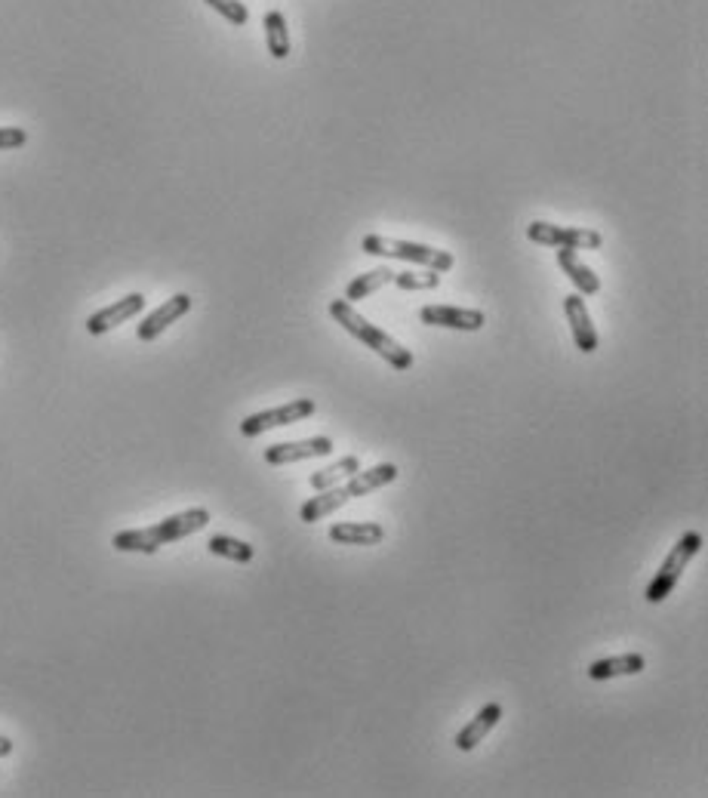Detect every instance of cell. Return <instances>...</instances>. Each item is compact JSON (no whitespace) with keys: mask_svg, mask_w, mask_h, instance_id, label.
I'll list each match as a JSON object with an SVG mask.
<instances>
[{"mask_svg":"<svg viewBox=\"0 0 708 798\" xmlns=\"http://www.w3.org/2000/svg\"><path fill=\"white\" fill-rule=\"evenodd\" d=\"M361 250L370 256H385V259H404V262H416V265H428L431 272H450L453 269V256L447 250L428 247V244H416V241H398V238H385V235H367L361 241Z\"/></svg>","mask_w":708,"mask_h":798,"instance_id":"4","label":"cell"},{"mask_svg":"<svg viewBox=\"0 0 708 798\" xmlns=\"http://www.w3.org/2000/svg\"><path fill=\"white\" fill-rule=\"evenodd\" d=\"M499 718H502V706H499V703H487V706H484V709H481V712H478L475 718H471L468 725L456 734V740H453L456 749H459V752H471L478 743H484V737L499 725Z\"/></svg>","mask_w":708,"mask_h":798,"instance_id":"14","label":"cell"},{"mask_svg":"<svg viewBox=\"0 0 708 798\" xmlns=\"http://www.w3.org/2000/svg\"><path fill=\"white\" fill-rule=\"evenodd\" d=\"M644 672V657L641 654H622V657H604L595 660L588 666V675L595 681H607V678H619V675H638Z\"/></svg>","mask_w":708,"mask_h":798,"instance_id":"16","label":"cell"},{"mask_svg":"<svg viewBox=\"0 0 708 798\" xmlns=\"http://www.w3.org/2000/svg\"><path fill=\"white\" fill-rule=\"evenodd\" d=\"M391 278H395V272L391 269H373L367 275H358L348 287H345V299L348 302H358V299H367L370 293H376L379 287L391 284Z\"/></svg>","mask_w":708,"mask_h":798,"instance_id":"19","label":"cell"},{"mask_svg":"<svg viewBox=\"0 0 708 798\" xmlns=\"http://www.w3.org/2000/svg\"><path fill=\"white\" fill-rule=\"evenodd\" d=\"M13 752V740L10 737H0V758H7Z\"/></svg>","mask_w":708,"mask_h":798,"instance_id":"24","label":"cell"},{"mask_svg":"<svg viewBox=\"0 0 708 798\" xmlns=\"http://www.w3.org/2000/svg\"><path fill=\"white\" fill-rule=\"evenodd\" d=\"M358 472H361V460H358V456H342V460H336L333 466L314 472L311 475V487L314 490H327V487H336V484L348 481L351 475H358Z\"/></svg>","mask_w":708,"mask_h":798,"instance_id":"18","label":"cell"},{"mask_svg":"<svg viewBox=\"0 0 708 798\" xmlns=\"http://www.w3.org/2000/svg\"><path fill=\"white\" fill-rule=\"evenodd\" d=\"M314 410H318V404H314L311 398H296V401H290V404H284V407L259 410V413L247 416V420L241 423V435H244V438H256V435L271 432V429L302 423V420H308V416H314Z\"/></svg>","mask_w":708,"mask_h":798,"instance_id":"7","label":"cell"},{"mask_svg":"<svg viewBox=\"0 0 708 798\" xmlns=\"http://www.w3.org/2000/svg\"><path fill=\"white\" fill-rule=\"evenodd\" d=\"M207 549L210 555H219V558H228V561H238V564H247L253 561L256 549L244 540H234V537H210L207 540Z\"/></svg>","mask_w":708,"mask_h":798,"instance_id":"20","label":"cell"},{"mask_svg":"<svg viewBox=\"0 0 708 798\" xmlns=\"http://www.w3.org/2000/svg\"><path fill=\"white\" fill-rule=\"evenodd\" d=\"M330 540L339 546H379L385 540V527L376 521H342L330 527Z\"/></svg>","mask_w":708,"mask_h":798,"instance_id":"13","label":"cell"},{"mask_svg":"<svg viewBox=\"0 0 708 798\" xmlns=\"http://www.w3.org/2000/svg\"><path fill=\"white\" fill-rule=\"evenodd\" d=\"M265 44H268V53L274 59L290 56V31H287V19L281 10H271L265 16Z\"/></svg>","mask_w":708,"mask_h":798,"instance_id":"17","label":"cell"},{"mask_svg":"<svg viewBox=\"0 0 708 798\" xmlns=\"http://www.w3.org/2000/svg\"><path fill=\"white\" fill-rule=\"evenodd\" d=\"M207 7H213L222 19H228L231 25H247L250 22V10L241 4V0H204Z\"/></svg>","mask_w":708,"mask_h":798,"instance_id":"21","label":"cell"},{"mask_svg":"<svg viewBox=\"0 0 708 798\" xmlns=\"http://www.w3.org/2000/svg\"><path fill=\"white\" fill-rule=\"evenodd\" d=\"M558 265L564 269V275L576 284V290L582 293V296H598L601 293V278L588 269L585 262H579V256H576V250H570V247H558Z\"/></svg>","mask_w":708,"mask_h":798,"instance_id":"15","label":"cell"},{"mask_svg":"<svg viewBox=\"0 0 708 798\" xmlns=\"http://www.w3.org/2000/svg\"><path fill=\"white\" fill-rule=\"evenodd\" d=\"M391 284H398L401 290H431L441 284V275L431 272V275H410V272H395Z\"/></svg>","mask_w":708,"mask_h":798,"instance_id":"22","label":"cell"},{"mask_svg":"<svg viewBox=\"0 0 708 798\" xmlns=\"http://www.w3.org/2000/svg\"><path fill=\"white\" fill-rule=\"evenodd\" d=\"M395 478H398V466H395V463H379V466H373V469H364V472H358V475H351L348 484L327 487V490L318 493V497H311V500L302 506L299 518H302L305 524H314V521H321V518L333 515L336 509H342L345 503L358 500V497H367V493H373V490L391 484Z\"/></svg>","mask_w":708,"mask_h":798,"instance_id":"2","label":"cell"},{"mask_svg":"<svg viewBox=\"0 0 708 798\" xmlns=\"http://www.w3.org/2000/svg\"><path fill=\"white\" fill-rule=\"evenodd\" d=\"M142 309H145V296H142V293H130V296H124V299L111 302V306L99 309L96 315H90V318H87V333H90V336H102V333H108V330H114V327L127 324L130 318H136Z\"/></svg>","mask_w":708,"mask_h":798,"instance_id":"9","label":"cell"},{"mask_svg":"<svg viewBox=\"0 0 708 798\" xmlns=\"http://www.w3.org/2000/svg\"><path fill=\"white\" fill-rule=\"evenodd\" d=\"M28 142V133L22 127H0V151L22 148Z\"/></svg>","mask_w":708,"mask_h":798,"instance_id":"23","label":"cell"},{"mask_svg":"<svg viewBox=\"0 0 708 798\" xmlns=\"http://www.w3.org/2000/svg\"><path fill=\"white\" fill-rule=\"evenodd\" d=\"M527 238L533 244L545 247H570V250H601L604 238L592 228H576V225H552V222H530Z\"/></svg>","mask_w":708,"mask_h":798,"instance_id":"6","label":"cell"},{"mask_svg":"<svg viewBox=\"0 0 708 798\" xmlns=\"http://www.w3.org/2000/svg\"><path fill=\"white\" fill-rule=\"evenodd\" d=\"M419 318H422V324H431V327L465 330V333H475V330H481L487 324L484 312H478V309H456V306H422Z\"/></svg>","mask_w":708,"mask_h":798,"instance_id":"11","label":"cell"},{"mask_svg":"<svg viewBox=\"0 0 708 798\" xmlns=\"http://www.w3.org/2000/svg\"><path fill=\"white\" fill-rule=\"evenodd\" d=\"M699 549H702V537H699V534H684V537L675 543V549L668 552V558L662 561V567L656 570V577H653V583L647 586L644 598H647L650 604H659V601H665L668 595H672L675 586H678L681 577H684L687 564L699 555Z\"/></svg>","mask_w":708,"mask_h":798,"instance_id":"5","label":"cell"},{"mask_svg":"<svg viewBox=\"0 0 708 798\" xmlns=\"http://www.w3.org/2000/svg\"><path fill=\"white\" fill-rule=\"evenodd\" d=\"M333 441L327 435L305 438V441H287V444H271L265 447V463L268 466H290L299 460H314V456H330Z\"/></svg>","mask_w":708,"mask_h":798,"instance_id":"8","label":"cell"},{"mask_svg":"<svg viewBox=\"0 0 708 798\" xmlns=\"http://www.w3.org/2000/svg\"><path fill=\"white\" fill-rule=\"evenodd\" d=\"M191 312V296L188 293H176V296H170L164 306H157L148 318H142V324L136 327V336H139V342H151V339H157L161 336L170 324H176L182 315H188Z\"/></svg>","mask_w":708,"mask_h":798,"instance_id":"10","label":"cell"},{"mask_svg":"<svg viewBox=\"0 0 708 798\" xmlns=\"http://www.w3.org/2000/svg\"><path fill=\"white\" fill-rule=\"evenodd\" d=\"M564 315H567V321H570L576 349L585 352V355L598 352L601 339H598V330H595V324H592V315H588V309H585V299H582L579 293H573V296L564 299Z\"/></svg>","mask_w":708,"mask_h":798,"instance_id":"12","label":"cell"},{"mask_svg":"<svg viewBox=\"0 0 708 798\" xmlns=\"http://www.w3.org/2000/svg\"><path fill=\"white\" fill-rule=\"evenodd\" d=\"M330 315H333V321H336L342 330H348L354 339H361L367 349H373L379 358H385L395 370H410V367H413V355H410V349H404L398 339H391L385 330H379L376 324H370L358 309L351 306L348 299H333V302H330Z\"/></svg>","mask_w":708,"mask_h":798,"instance_id":"3","label":"cell"},{"mask_svg":"<svg viewBox=\"0 0 708 798\" xmlns=\"http://www.w3.org/2000/svg\"><path fill=\"white\" fill-rule=\"evenodd\" d=\"M210 524V512L207 509H185L179 515H170L164 521H157L151 527L142 530H121V534L111 537V546L117 552H142V555H154L161 546L179 543L191 534H198Z\"/></svg>","mask_w":708,"mask_h":798,"instance_id":"1","label":"cell"}]
</instances>
